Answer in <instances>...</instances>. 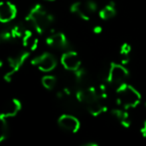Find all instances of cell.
Segmentation results:
<instances>
[{"label":"cell","mask_w":146,"mask_h":146,"mask_svg":"<svg viewBox=\"0 0 146 146\" xmlns=\"http://www.w3.org/2000/svg\"><path fill=\"white\" fill-rule=\"evenodd\" d=\"M31 64L38 68L40 71L49 73L57 67V59L55 58L54 55L50 54V53H43V54L32 59Z\"/></svg>","instance_id":"52a82bcc"},{"label":"cell","mask_w":146,"mask_h":146,"mask_svg":"<svg viewBox=\"0 0 146 146\" xmlns=\"http://www.w3.org/2000/svg\"><path fill=\"white\" fill-rule=\"evenodd\" d=\"M29 56H30L29 51H23V52L18 53V54L14 55V56L10 57L8 59V71L6 72L5 76H4L5 81L7 82L11 81L13 76L21 69V67L25 64V62L27 61Z\"/></svg>","instance_id":"8992f818"},{"label":"cell","mask_w":146,"mask_h":146,"mask_svg":"<svg viewBox=\"0 0 146 146\" xmlns=\"http://www.w3.org/2000/svg\"><path fill=\"white\" fill-rule=\"evenodd\" d=\"M98 15L102 20H110L116 15V6L113 1L108 2L98 11Z\"/></svg>","instance_id":"5bb4252c"},{"label":"cell","mask_w":146,"mask_h":146,"mask_svg":"<svg viewBox=\"0 0 146 146\" xmlns=\"http://www.w3.org/2000/svg\"><path fill=\"white\" fill-rule=\"evenodd\" d=\"M110 113L112 114V116L122 125L123 127H129L131 124V119H130V115L127 112L126 110L122 108H112Z\"/></svg>","instance_id":"4fadbf2b"},{"label":"cell","mask_w":146,"mask_h":146,"mask_svg":"<svg viewBox=\"0 0 146 146\" xmlns=\"http://www.w3.org/2000/svg\"><path fill=\"white\" fill-rule=\"evenodd\" d=\"M140 133L143 137H146V119L144 120V122L142 123V125H141V127H140Z\"/></svg>","instance_id":"ac0fdd59"},{"label":"cell","mask_w":146,"mask_h":146,"mask_svg":"<svg viewBox=\"0 0 146 146\" xmlns=\"http://www.w3.org/2000/svg\"><path fill=\"white\" fill-rule=\"evenodd\" d=\"M76 96L80 104H83L92 115L98 116L106 110V106L104 104L106 100L100 96L98 88L92 86L78 90L76 92Z\"/></svg>","instance_id":"6da1fadb"},{"label":"cell","mask_w":146,"mask_h":146,"mask_svg":"<svg viewBox=\"0 0 146 146\" xmlns=\"http://www.w3.org/2000/svg\"><path fill=\"white\" fill-rule=\"evenodd\" d=\"M98 11V4L92 0L75 2L71 6V12L78 15L83 20L88 21L92 15Z\"/></svg>","instance_id":"5b68a950"},{"label":"cell","mask_w":146,"mask_h":146,"mask_svg":"<svg viewBox=\"0 0 146 146\" xmlns=\"http://www.w3.org/2000/svg\"><path fill=\"white\" fill-rule=\"evenodd\" d=\"M129 78V72L122 64H111L110 66V71H108V81L106 84L114 86L118 88L119 86L126 83Z\"/></svg>","instance_id":"277c9868"},{"label":"cell","mask_w":146,"mask_h":146,"mask_svg":"<svg viewBox=\"0 0 146 146\" xmlns=\"http://www.w3.org/2000/svg\"><path fill=\"white\" fill-rule=\"evenodd\" d=\"M46 43L51 48L58 49V50L68 51L70 50V43L68 41L67 37L62 32H55L52 31L49 33V35L46 37Z\"/></svg>","instance_id":"ba28073f"},{"label":"cell","mask_w":146,"mask_h":146,"mask_svg":"<svg viewBox=\"0 0 146 146\" xmlns=\"http://www.w3.org/2000/svg\"><path fill=\"white\" fill-rule=\"evenodd\" d=\"M1 41H2V40H1V38H0V42H1Z\"/></svg>","instance_id":"cb8c5ba5"},{"label":"cell","mask_w":146,"mask_h":146,"mask_svg":"<svg viewBox=\"0 0 146 146\" xmlns=\"http://www.w3.org/2000/svg\"><path fill=\"white\" fill-rule=\"evenodd\" d=\"M141 94L135 88L127 83L116 88V104L119 108L128 110L140 104Z\"/></svg>","instance_id":"3957f363"},{"label":"cell","mask_w":146,"mask_h":146,"mask_svg":"<svg viewBox=\"0 0 146 146\" xmlns=\"http://www.w3.org/2000/svg\"><path fill=\"white\" fill-rule=\"evenodd\" d=\"M81 146H98L96 143H94V142H90V143H86V144H83Z\"/></svg>","instance_id":"ffe728a7"},{"label":"cell","mask_w":146,"mask_h":146,"mask_svg":"<svg viewBox=\"0 0 146 146\" xmlns=\"http://www.w3.org/2000/svg\"><path fill=\"white\" fill-rule=\"evenodd\" d=\"M144 108H145V110H146V102L144 104Z\"/></svg>","instance_id":"603a6c76"},{"label":"cell","mask_w":146,"mask_h":146,"mask_svg":"<svg viewBox=\"0 0 146 146\" xmlns=\"http://www.w3.org/2000/svg\"><path fill=\"white\" fill-rule=\"evenodd\" d=\"M42 84L47 90H53V88H56L57 84H58V80H57V78L54 77V76L48 75V76L43 77Z\"/></svg>","instance_id":"2e32d148"},{"label":"cell","mask_w":146,"mask_h":146,"mask_svg":"<svg viewBox=\"0 0 146 146\" xmlns=\"http://www.w3.org/2000/svg\"><path fill=\"white\" fill-rule=\"evenodd\" d=\"M58 123L59 126L63 130L72 133L77 132L80 129V127H81L80 120L76 116L72 115V114H63L59 118Z\"/></svg>","instance_id":"8fae6325"},{"label":"cell","mask_w":146,"mask_h":146,"mask_svg":"<svg viewBox=\"0 0 146 146\" xmlns=\"http://www.w3.org/2000/svg\"><path fill=\"white\" fill-rule=\"evenodd\" d=\"M25 21L38 34H44L51 29L54 23V16L41 4H36L31 8Z\"/></svg>","instance_id":"7a4b0ae2"},{"label":"cell","mask_w":146,"mask_h":146,"mask_svg":"<svg viewBox=\"0 0 146 146\" xmlns=\"http://www.w3.org/2000/svg\"><path fill=\"white\" fill-rule=\"evenodd\" d=\"M92 31H94V33H96V34H100V33L102 32V27L100 25H96L94 27V29H92Z\"/></svg>","instance_id":"d6986e66"},{"label":"cell","mask_w":146,"mask_h":146,"mask_svg":"<svg viewBox=\"0 0 146 146\" xmlns=\"http://www.w3.org/2000/svg\"><path fill=\"white\" fill-rule=\"evenodd\" d=\"M61 63L66 71L75 72L81 68V59L77 52L72 50L65 51L62 55Z\"/></svg>","instance_id":"9c48e42d"},{"label":"cell","mask_w":146,"mask_h":146,"mask_svg":"<svg viewBox=\"0 0 146 146\" xmlns=\"http://www.w3.org/2000/svg\"><path fill=\"white\" fill-rule=\"evenodd\" d=\"M130 53H131V46L128 43H123L120 47V59H121V64L122 65H126L129 62V58H130Z\"/></svg>","instance_id":"9a60e30c"},{"label":"cell","mask_w":146,"mask_h":146,"mask_svg":"<svg viewBox=\"0 0 146 146\" xmlns=\"http://www.w3.org/2000/svg\"><path fill=\"white\" fill-rule=\"evenodd\" d=\"M21 110V104L18 100H11L4 104L0 114L5 118L15 116Z\"/></svg>","instance_id":"7c38bea8"},{"label":"cell","mask_w":146,"mask_h":146,"mask_svg":"<svg viewBox=\"0 0 146 146\" xmlns=\"http://www.w3.org/2000/svg\"><path fill=\"white\" fill-rule=\"evenodd\" d=\"M46 1H55V0H46Z\"/></svg>","instance_id":"7402d4cb"},{"label":"cell","mask_w":146,"mask_h":146,"mask_svg":"<svg viewBox=\"0 0 146 146\" xmlns=\"http://www.w3.org/2000/svg\"><path fill=\"white\" fill-rule=\"evenodd\" d=\"M8 133V126L6 122V118L0 114V142L6 138Z\"/></svg>","instance_id":"e0dca14e"},{"label":"cell","mask_w":146,"mask_h":146,"mask_svg":"<svg viewBox=\"0 0 146 146\" xmlns=\"http://www.w3.org/2000/svg\"><path fill=\"white\" fill-rule=\"evenodd\" d=\"M17 16L16 6L10 1L0 2V23H11Z\"/></svg>","instance_id":"30bf717a"},{"label":"cell","mask_w":146,"mask_h":146,"mask_svg":"<svg viewBox=\"0 0 146 146\" xmlns=\"http://www.w3.org/2000/svg\"><path fill=\"white\" fill-rule=\"evenodd\" d=\"M2 65H3V64H2V61H0V68L2 67Z\"/></svg>","instance_id":"44dd1931"}]
</instances>
